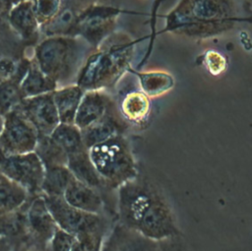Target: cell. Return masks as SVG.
<instances>
[{
	"instance_id": "6da1fadb",
	"label": "cell",
	"mask_w": 252,
	"mask_h": 251,
	"mask_svg": "<svg viewBox=\"0 0 252 251\" xmlns=\"http://www.w3.org/2000/svg\"><path fill=\"white\" fill-rule=\"evenodd\" d=\"M90 157L106 190L117 189L138 177L135 159L126 140L120 135L89 149Z\"/></svg>"
},
{
	"instance_id": "7a4b0ae2",
	"label": "cell",
	"mask_w": 252,
	"mask_h": 251,
	"mask_svg": "<svg viewBox=\"0 0 252 251\" xmlns=\"http://www.w3.org/2000/svg\"><path fill=\"white\" fill-rule=\"evenodd\" d=\"M77 59V42L67 35L48 36L35 47L34 61L39 69L55 81L70 77Z\"/></svg>"
},
{
	"instance_id": "3957f363",
	"label": "cell",
	"mask_w": 252,
	"mask_h": 251,
	"mask_svg": "<svg viewBox=\"0 0 252 251\" xmlns=\"http://www.w3.org/2000/svg\"><path fill=\"white\" fill-rule=\"evenodd\" d=\"M42 196L58 228L74 236L107 230V221L102 215L81 211L69 205L63 197Z\"/></svg>"
},
{
	"instance_id": "277c9868",
	"label": "cell",
	"mask_w": 252,
	"mask_h": 251,
	"mask_svg": "<svg viewBox=\"0 0 252 251\" xmlns=\"http://www.w3.org/2000/svg\"><path fill=\"white\" fill-rule=\"evenodd\" d=\"M117 189L119 222L136 230L158 190L152 183L138 177L125 182Z\"/></svg>"
},
{
	"instance_id": "5b68a950",
	"label": "cell",
	"mask_w": 252,
	"mask_h": 251,
	"mask_svg": "<svg viewBox=\"0 0 252 251\" xmlns=\"http://www.w3.org/2000/svg\"><path fill=\"white\" fill-rule=\"evenodd\" d=\"M0 170L8 179L26 189L30 196L41 194L44 166L34 152L20 155L0 154Z\"/></svg>"
},
{
	"instance_id": "8992f818",
	"label": "cell",
	"mask_w": 252,
	"mask_h": 251,
	"mask_svg": "<svg viewBox=\"0 0 252 251\" xmlns=\"http://www.w3.org/2000/svg\"><path fill=\"white\" fill-rule=\"evenodd\" d=\"M38 133L18 108L3 117L0 154L20 155L34 152Z\"/></svg>"
},
{
	"instance_id": "52a82bcc",
	"label": "cell",
	"mask_w": 252,
	"mask_h": 251,
	"mask_svg": "<svg viewBox=\"0 0 252 251\" xmlns=\"http://www.w3.org/2000/svg\"><path fill=\"white\" fill-rule=\"evenodd\" d=\"M136 231L156 242L177 234L178 230L172 211L159 191L143 215Z\"/></svg>"
},
{
	"instance_id": "ba28073f",
	"label": "cell",
	"mask_w": 252,
	"mask_h": 251,
	"mask_svg": "<svg viewBox=\"0 0 252 251\" xmlns=\"http://www.w3.org/2000/svg\"><path fill=\"white\" fill-rule=\"evenodd\" d=\"M28 242L27 247L47 249L58 226L50 214L41 194L31 196L27 206Z\"/></svg>"
},
{
	"instance_id": "9c48e42d",
	"label": "cell",
	"mask_w": 252,
	"mask_h": 251,
	"mask_svg": "<svg viewBox=\"0 0 252 251\" xmlns=\"http://www.w3.org/2000/svg\"><path fill=\"white\" fill-rule=\"evenodd\" d=\"M17 108L36 129L38 136H50L60 124L52 93L26 97Z\"/></svg>"
},
{
	"instance_id": "30bf717a",
	"label": "cell",
	"mask_w": 252,
	"mask_h": 251,
	"mask_svg": "<svg viewBox=\"0 0 252 251\" xmlns=\"http://www.w3.org/2000/svg\"><path fill=\"white\" fill-rule=\"evenodd\" d=\"M100 251H158L157 242L122 223H116L105 235Z\"/></svg>"
},
{
	"instance_id": "8fae6325",
	"label": "cell",
	"mask_w": 252,
	"mask_h": 251,
	"mask_svg": "<svg viewBox=\"0 0 252 251\" xmlns=\"http://www.w3.org/2000/svg\"><path fill=\"white\" fill-rule=\"evenodd\" d=\"M63 198L69 205L81 211L102 215L103 200L100 192L76 178L67 187Z\"/></svg>"
},
{
	"instance_id": "7c38bea8",
	"label": "cell",
	"mask_w": 252,
	"mask_h": 251,
	"mask_svg": "<svg viewBox=\"0 0 252 251\" xmlns=\"http://www.w3.org/2000/svg\"><path fill=\"white\" fill-rule=\"evenodd\" d=\"M12 28L25 40H36L40 25L33 13L31 0H22L8 15Z\"/></svg>"
},
{
	"instance_id": "4fadbf2b",
	"label": "cell",
	"mask_w": 252,
	"mask_h": 251,
	"mask_svg": "<svg viewBox=\"0 0 252 251\" xmlns=\"http://www.w3.org/2000/svg\"><path fill=\"white\" fill-rule=\"evenodd\" d=\"M27 206L28 202L18 210L0 217V235L7 238L13 248L26 246L28 242Z\"/></svg>"
},
{
	"instance_id": "5bb4252c",
	"label": "cell",
	"mask_w": 252,
	"mask_h": 251,
	"mask_svg": "<svg viewBox=\"0 0 252 251\" xmlns=\"http://www.w3.org/2000/svg\"><path fill=\"white\" fill-rule=\"evenodd\" d=\"M67 166L77 180L99 192L105 189L103 181L90 157L89 150H83L68 156Z\"/></svg>"
},
{
	"instance_id": "9a60e30c",
	"label": "cell",
	"mask_w": 252,
	"mask_h": 251,
	"mask_svg": "<svg viewBox=\"0 0 252 251\" xmlns=\"http://www.w3.org/2000/svg\"><path fill=\"white\" fill-rule=\"evenodd\" d=\"M20 88L24 98L53 93L57 83L45 75L33 60L30 63L20 80Z\"/></svg>"
},
{
	"instance_id": "2e32d148",
	"label": "cell",
	"mask_w": 252,
	"mask_h": 251,
	"mask_svg": "<svg viewBox=\"0 0 252 251\" xmlns=\"http://www.w3.org/2000/svg\"><path fill=\"white\" fill-rule=\"evenodd\" d=\"M52 95L60 123L74 124L77 109L84 95L83 89L78 85L65 86L57 88Z\"/></svg>"
},
{
	"instance_id": "e0dca14e",
	"label": "cell",
	"mask_w": 252,
	"mask_h": 251,
	"mask_svg": "<svg viewBox=\"0 0 252 251\" xmlns=\"http://www.w3.org/2000/svg\"><path fill=\"white\" fill-rule=\"evenodd\" d=\"M106 110V102L99 94L94 92L85 94L77 109L74 124L83 130L100 119Z\"/></svg>"
},
{
	"instance_id": "ac0fdd59",
	"label": "cell",
	"mask_w": 252,
	"mask_h": 251,
	"mask_svg": "<svg viewBox=\"0 0 252 251\" xmlns=\"http://www.w3.org/2000/svg\"><path fill=\"white\" fill-rule=\"evenodd\" d=\"M75 177L67 165H52L44 168L41 194L63 197L67 187Z\"/></svg>"
},
{
	"instance_id": "d6986e66",
	"label": "cell",
	"mask_w": 252,
	"mask_h": 251,
	"mask_svg": "<svg viewBox=\"0 0 252 251\" xmlns=\"http://www.w3.org/2000/svg\"><path fill=\"white\" fill-rule=\"evenodd\" d=\"M30 197L26 189L3 175L0 179V217L18 210Z\"/></svg>"
},
{
	"instance_id": "ffe728a7",
	"label": "cell",
	"mask_w": 252,
	"mask_h": 251,
	"mask_svg": "<svg viewBox=\"0 0 252 251\" xmlns=\"http://www.w3.org/2000/svg\"><path fill=\"white\" fill-rule=\"evenodd\" d=\"M49 137L67 156L88 150L84 145L81 130L75 124L60 123Z\"/></svg>"
},
{
	"instance_id": "44dd1931",
	"label": "cell",
	"mask_w": 252,
	"mask_h": 251,
	"mask_svg": "<svg viewBox=\"0 0 252 251\" xmlns=\"http://www.w3.org/2000/svg\"><path fill=\"white\" fill-rule=\"evenodd\" d=\"M85 147L89 150L93 146L104 142L117 134V125L107 112L96 122L81 130Z\"/></svg>"
},
{
	"instance_id": "7402d4cb",
	"label": "cell",
	"mask_w": 252,
	"mask_h": 251,
	"mask_svg": "<svg viewBox=\"0 0 252 251\" xmlns=\"http://www.w3.org/2000/svg\"><path fill=\"white\" fill-rule=\"evenodd\" d=\"M34 153L40 158L44 168L52 165H67V154L49 136H38Z\"/></svg>"
},
{
	"instance_id": "603a6c76",
	"label": "cell",
	"mask_w": 252,
	"mask_h": 251,
	"mask_svg": "<svg viewBox=\"0 0 252 251\" xmlns=\"http://www.w3.org/2000/svg\"><path fill=\"white\" fill-rule=\"evenodd\" d=\"M77 18L72 9L65 6L61 7L57 15L47 24L40 27V31H43L45 35L57 36V35H67V32L75 29Z\"/></svg>"
},
{
	"instance_id": "cb8c5ba5",
	"label": "cell",
	"mask_w": 252,
	"mask_h": 251,
	"mask_svg": "<svg viewBox=\"0 0 252 251\" xmlns=\"http://www.w3.org/2000/svg\"><path fill=\"white\" fill-rule=\"evenodd\" d=\"M23 99L20 81L9 79L0 83V115L2 117L15 110Z\"/></svg>"
},
{
	"instance_id": "d4e9b609",
	"label": "cell",
	"mask_w": 252,
	"mask_h": 251,
	"mask_svg": "<svg viewBox=\"0 0 252 251\" xmlns=\"http://www.w3.org/2000/svg\"><path fill=\"white\" fill-rule=\"evenodd\" d=\"M122 112L126 118L132 121L144 119L150 109V102L146 94L142 93L129 94L122 102Z\"/></svg>"
},
{
	"instance_id": "484cf974",
	"label": "cell",
	"mask_w": 252,
	"mask_h": 251,
	"mask_svg": "<svg viewBox=\"0 0 252 251\" xmlns=\"http://www.w3.org/2000/svg\"><path fill=\"white\" fill-rule=\"evenodd\" d=\"M33 13L38 24L41 26L50 22L60 11L62 0H31Z\"/></svg>"
},
{
	"instance_id": "4316f807",
	"label": "cell",
	"mask_w": 252,
	"mask_h": 251,
	"mask_svg": "<svg viewBox=\"0 0 252 251\" xmlns=\"http://www.w3.org/2000/svg\"><path fill=\"white\" fill-rule=\"evenodd\" d=\"M106 231H95L75 236L71 251H100Z\"/></svg>"
},
{
	"instance_id": "83f0119b",
	"label": "cell",
	"mask_w": 252,
	"mask_h": 251,
	"mask_svg": "<svg viewBox=\"0 0 252 251\" xmlns=\"http://www.w3.org/2000/svg\"><path fill=\"white\" fill-rule=\"evenodd\" d=\"M142 85L149 95H158L170 88L171 79L161 73H150L142 78Z\"/></svg>"
},
{
	"instance_id": "f1b7e54d",
	"label": "cell",
	"mask_w": 252,
	"mask_h": 251,
	"mask_svg": "<svg viewBox=\"0 0 252 251\" xmlns=\"http://www.w3.org/2000/svg\"><path fill=\"white\" fill-rule=\"evenodd\" d=\"M75 236L58 228L50 240L47 251H71Z\"/></svg>"
},
{
	"instance_id": "f546056e",
	"label": "cell",
	"mask_w": 252,
	"mask_h": 251,
	"mask_svg": "<svg viewBox=\"0 0 252 251\" xmlns=\"http://www.w3.org/2000/svg\"><path fill=\"white\" fill-rule=\"evenodd\" d=\"M205 64L213 75H219L224 71L226 63L224 57L214 50L208 51L205 56Z\"/></svg>"
},
{
	"instance_id": "4dcf8cb0",
	"label": "cell",
	"mask_w": 252,
	"mask_h": 251,
	"mask_svg": "<svg viewBox=\"0 0 252 251\" xmlns=\"http://www.w3.org/2000/svg\"><path fill=\"white\" fill-rule=\"evenodd\" d=\"M20 67L17 62L11 58H1L0 59V76L6 80L13 79V77L19 72Z\"/></svg>"
},
{
	"instance_id": "1f68e13d",
	"label": "cell",
	"mask_w": 252,
	"mask_h": 251,
	"mask_svg": "<svg viewBox=\"0 0 252 251\" xmlns=\"http://www.w3.org/2000/svg\"><path fill=\"white\" fill-rule=\"evenodd\" d=\"M22 0H0V15H9V13Z\"/></svg>"
},
{
	"instance_id": "d6a6232c",
	"label": "cell",
	"mask_w": 252,
	"mask_h": 251,
	"mask_svg": "<svg viewBox=\"0 0 252 251\" xmlns=\"http://www.w3.org/2000/svg\"><path fill=\"white\" fill-rule=\"evenodd\" d=\"M12 250H13V245L11 244V242L4 236L0 235V251H12Z\"/></svg>"
},
{
	"instance_id": "836d02e7",
	"label": "cell",
	"mask_w": 252,
	"mask_h": 251,
	"mask_svg": "<svg viewBox=\"0 0 252 251\" xmlns=\"http://www.w3.org/2000/svg\"><path fill=\"white\" fill-rule=\"evenodd\" d=\"M12 251H47V249H36V248H30L27 246H20L13 248Z\"/></svg>"
},
{
	"instance_id": "e575fe53",
	"label": "cell",
	"mask_w": 252,
	"mask_h": 251,
	"mask_svg": "<svg viewBox=\"0 0 252 251\" xmlns=\"http://www.w3.org/2000/svg\"><path fill=\"white\" fill-rule=\"evenodd\" d=\"M2 127H3V117L0 115V133L2 131Z\"/></svg>"
},
{
	"instance_id": "d590c367",
	"label": "cell",
	"mask_w": 252,
	"mask_h": 251,
	"mask_svg": "<svg viewBox=\"0 0 252 251\" xmlns=\"http://www.w3.org/2000/svg\"><path fill=\"white\" fill-rule=\"evenodd\" d=\"M2 176H3V174H2V172H1V170H0V179L2 178Z\"/></svg>"
}]
</instances>
